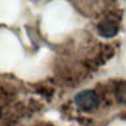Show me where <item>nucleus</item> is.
I'll list each match as a JSON object with an SVG mask.
<instances>
[{"label": "nucleus", "instance_id": "obj_1", "mask_svg": "<svg viewBox=\"0 0 126 126\" xmlns=\"http://www.w3.org/2000/svg\"><path fill=\"white\" fill-rule=\"evenodd\" d=\"M75 104L83 110H92L98 106V95L95 90H81L75 95Z\"/></svg>", "mask_w": 126, "mask_h": 126}, {"label": "nucleus", "instance_id": "obj_2", "mask_svg": "<svg viewBox=\"0 0 126 126\" xmlns=\"http://www.w3.org/2000/svg\"><path fill=\"white\" fill-rule=\"evenodd\" d=\"M96 30H98V34L103 36V37H114L118 33V27H117V23H115L114 20L104 19V20H101L98 23Z\"/></svg>", "mask_w": 126, "mask_h": 126}, {"label": "nucleus", "instance_id": "obj_3", "mask_svg": "<svg viewBox=\"0 0 126 126\" xmlns=\"http://www.w3.org/2000/svg\"><path fill=\"white\" fill-rule=\"evenodd\" d=\"M117 98H118V101H122V103H126V83L118 86V89H117Z\"/></svg>", "mask_w": 126, "mask_h": 126}]
</instances>
